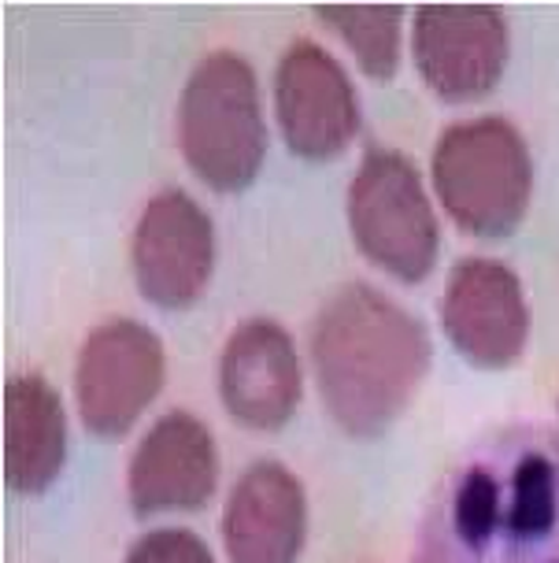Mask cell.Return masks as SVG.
Instances as JSON below:
<instances>
[{
	"instance_id": "6da1fadb",
	"label": "cell",
	"mask_w": 559,
	"mask_h": 563,
	"mask_svg": "<svg viewBox=\"0 0 559 563\" xmlns=\"http://www.w3.org/2000/svg\"><path fill=\"white\" fill-rule=\"evenodd\" d=\"M418 563H559V441L507 430L456 471Z\"/></svg>"
},
{
	"instance_id": "7a4b0ae2",
	"label": "cell",
	"mask_w": 559,
	"mask_h": 563,
	"mask_svg": "<svg viewBox=\"0 0 559 563\" xmlns=\"http://www.w3.org/2000/svg\"><path fill=\"white\" fill-rule=\"evenodd\" d=\"M431 360L423 319L367 282L337 289L315 316L312 375L348 438H382L412 408Z\"/></svg>"
},
{
	"instance_id": "3957f363",
	"label": "cell",
	"mask_w": 559,
	"mask_h": 563,
	"mask_svg": "<svg viewBox=\"0 0 559 563\" xmlns=\"http://www.w3.org/2000/svg\"><path fill=\"white\" fill-rule=\"evenodd\" d=\"M178 153L215 194H242L267 159V119L256 67L234 48H215L189 70L175 108Z\"/></svg>"
},
{
	"instance_id": "277c9868",
	"label": "cell",
	"mask_w": 559,
	"mask_h": 563,
	"mask_svg": "<svg viewBox=\"0 0 559 563\" xmlns=\"http://www.w3.org/2000/svg\"><path fill=\"white\" fill-rule=\"evenodd\" d=\"M441 211L478 241L512 238L534 197V156L523 130L504 115H478L441 130L431 156Z\"/></svg>"
},
{
	"instance_id": "5b68a950",
	"label": "cell",
	"mask_w": 559,
	"mask_h": 563,
	"mask_svg": "<svg viewBox=\"0 0 559 563\" xmlns=\"http://www.w3.org/2000/svg\"><path fill=\"white\" fill-rule=\"evenodd\" d=\"M348 230L364 260L396 282L431 278L441 256V219L423 175L396 148H367L348 186Z\"/></svg>"
},
{
	"instance_id": "8992f818",
	"label": "cell",
	"mask_w": 559,
	"mask_h": 563,
	"mask_svg": "<svg viewBox=\"0 0 559 563\" xmlns=\"http://www.w3.org/2000/svg\"><path fill=\"white\" fill-rule=\"evenodd\" d=\"M167 382V349L137 319H108L86 338L75 364V408L93 438H123Z\"/></svg>"
},
{
	"instance_id": "52a82bcc",
	"label": "cell",
	"mask_w": 559,
	"mask_h": 563,
	"mask_svg": "<svg viewBox=\"0 0 559 563\" xmlns=\"http://www.w3.org/2000/svg\"><path fill=\"white\" fill-rule=\"evenodd\" d=\"M130 267L153 308H193L215 275V223L201 200L178 186L148 197L130 238Z\"/></svg>"
},
{
	"instance_id": "ba28073f",
	"label": "cell",
	"mask_w": 559,
	"mask_h": 563,
	"mask_svg": "<svg viewBox=\"0 0 559 563\" xmlns=\"http://www.w3.org/2000/svg\"><path fill=\"white\" fill-rule=\"evenodd\" d=\"M275 123L286 148L323 164L359 137L364 108L345 64L315 42H293L275 67Z\"/></svg>"
},
{
	"instance_id": "9c48e42d",
	"label": "cell",
	"mask_w": 559,
	"mask_h": 563,
	"mask_svg": "<svg viewBox=\"0 0 559 563\" xmlns=\"http://www.w3.org/2000/svg\"><path fill=\"white\" fill-rule=\"evenodd\" d=\"M512 30L501 8H441L412 12V59L418 78L448 104H471L501 86Z\"/></svg>"
},
{
	"instance_id": "30bf717a",
	"label": "cell",
	"mask_w": 559,
	"mask_h": 563,
	"mask_svg": "<svg viewBox=\"0 0 559 563\" xmlns=\"http://www.w3.org/2000/svg\"><path fill=\"white\" fill-rule=\"evenodd\" d=\"M530 300L523 278L493 256H463L441 297V330L467 364L501 371L530 345Z\"/></svg>"
},
{
	"instance_id": "8fae6325",
	"label": "cell",
	"mask_w": 559,
	"mask_h": 563,
	"mask_svg": "<svg viewBox=\"0 0 559 563\" xmlns=\"http://www.w3.org/2000/svg\"><path fill=\"white\" fill-rule=\"evenodd\" d=\"M304 371L293 334L278 319L256 316L234 327L219 356V400L245 430L271 434L297 416Z\"/></svg>"
},
{
	"instance_id": "7c38bea8",
	"label": "cell",
	"mask_w": 559,
	"mask_h": 563,
	"mask_svg": "<svg viewBox=\"0 0 559 563\" xmlns=\"http://www.w3.org/2000/svg\"><path fill=\"white\" fill-rule=\"evenodd\" d=\"M219 489V449L193 411H167L137 441L126 467L134 516L201 511Z\"/></svg>"
},
{
	"instance_id": "4fadbf2b",
	"label": "cell",
	"mask_w": 559,
	"mask_h": 563,
	"mask_svg": "<svg viewBox=\"0 0 559 563\" xmlns=\"http://www.w3.org/2000/svg\"><path fill=\"white\" fill-rule=\"evenodd\" d=\"M226 563H297L308 538L301 478L278 460H256L234 482L223 508Z\"/></svg>"
},
{
	"instance_id": "5bb4252c",
	"label": "cell",
	"mask_w": 559,
	"mask_h": 563,
	"mask_svg": "<svg viewBox=\"0 0 559 563\" xmlns=\"http://www.w3.org/2000/svg\"><path fill=\"white\" fill-rule=\"evenodd\" d=\"M67 464V411L45 375L4 382V482L19 497H42Z\"/></svg>"
},
{
	"instance_id": "9a60e30c",
	"label": "cell",
	"mask_w": 559,
	"mask_h": 563,
	"mask_svg": "<svg viewBox=\"0 0 559 563\" xmlns=\"http://www.w3.org/2000/svg\"><path fill=\"white\" fill-rule=\"evenodd\" d=\"M331 34L353 53L356 67L367 78H393L404 59V8H378V4H353V8H315L312 12Z\"/></svg>"
},
{
	"instance_id": "2e32d148",
	"label": "cell",
	"mask_w": 559,
	"mask_h": 563,
	"mask_svg": "<svg viewBox=\"0 0 559 563\" xmlns=\"http://www.w3.org/2000/svg\"><path fill=\"white\" fill-rule=\"evenodd\" d=\"M123 563H215L204 538H197L186 527H159L148 530L130 545Z\"/></svg>"
}]
</instances>
